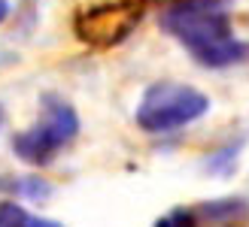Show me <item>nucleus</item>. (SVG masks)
<instances>
[{
  "instance_id": "1",
  "label": "nucleus",
  "mask_w": 249,
  "mask_h": 227,
  "mask_svg": "<svg viewBox=\"0 0 249 227\" xmlns=\"http://www.w3.org/2000/svg\"><path fill=\"white\" fill-rule=\"evenodd\" d=\"M231 0H173L161 16V31L189 49L201 67L225 70L249 58V43L231 31Z\"/></svg>"
},
{
  "instance_id": "2",
  "label": "nucleus",
  "mask_w": 249,
  "mask_h": 227,
  "mask_svg": "<svg viewBox=\"0 0 249 227\" xmlns=\"http://www.w3.org/2000/svg\"><path fill=\"white\" fill-rule=\"evenodd\" d=\"M207 112L210 100L197 88L179 82H155L143 91L134 118L146 133H170L204 118Z\"/></svg>"
},
{
  "instance_id": "3",
  "label": "nucleus",
  "mask_w": 249,
  "mask_h": 227,
  "mask_svg": "<svg viewBox=\"0 0 249 227\" xmlns=\"http://www.w3.org/2000/svg\"><path fill=\"white\" fill-rule=\"evenodd\" d=\"M79 133V115L67 100L55 94L43 97V118L34 128L12 136V151L31 167H46L58 158L61 148H67Z\"/></svg>"
},
{
  "instance_id": "4",
  "label": "nucleus",
  "mask_w": 249,
  "mask_h": 227,
  "mask_svg": "<svg viewBox=\"0 0 249 227\" xmlns=\"http://www.w3.org/2000/svg\"><path fill=\"white\" fill-rule=\"evenodd\" d=\"M143 21V3L140 0H107L76 12L73 18V33L79 36L85 46L109 49L124 43Z\"/></svg>"
},
{
  "instance_id": "5",
  "label": "nucleus",
  "mask_w": 249,
  "mask_h": 227,
  "mask_svg": "<svg viewBox=\"0 0 249 227\" xmlns=\"http://www.w3.org/2000/svg\"><path fill=\"white\" fill-rule=\"evenodd\" d=\"M0 227H64V224L40 218V215H31V212L24 206H18L16 200H6V203H0Z\"/></svg>"
},
{
  "instance_id": "6",
  "label": "nucleus",
  "mask_w": 249,
  "mask_h": 227,
  "mask_svg": "<svg viewBox=\"0 0 249 227\" xmlns=\"http://www.w3.org/2000/svg\"><path fill=\"white\" fill-rule=\"evenodd\" d=\"M155 227H197V218L192 209H173L164 218H158Z\"/></svg>"
},
{
  "instance_id": "7",
  "label": "nucleus",
  "mask_w": 249,
  "mask_h": 227,
  "mask_svg": "<svg viewBox=\"0 0 249 227\" xmlns=\"http://www.w3.org/2000/svg\"><path fill=\"white\" fill-rule=\"evenodd\" d=\"M204 212H207V218H234L243 212V203L240 200H219V203L204 206Z\"/></svg>"
},
{
  "instance_id": "8",
  "label": "nucleus",
  "mask_w": 249,
  "mask_h": 227,
  "mask_svg": "<svg viewBox=\"0 0 249 227\" xmlns=\"http://www.w3.org/2000/svg\"><path fill=\"white\" fill-rule=\"evenodd\" d=\"M234 158H237V146H228L225 151H219V155H213L210 158V163H207V170L210 173H231V167H234Z\"/></svg>"
},
{
  "instance_id": "9",
  "label": "nucleus",
  "mask_w": 249,
  "mask_h": 227,
  "mask_svg": "<svg viewBox=\"0 0 249 227\" xmlns=\"http://www.w3.org/2000/svg\"><path fill=\"white\" fill-rule=\"evenodd\" d=\"M9 16V0H0V21Z\"/></svg>"
},
{
  "instance_id": "10",
  "label": "nucleus",
  "mask_w": 249,
  "mask_h": 227,
  "mask_svg": "<svg viewBox=\"0 0 249 227\" xmlns=\"http://www.w3.org/2000/svg\"><path fill=\"white\" fill-rule=\"evenodd\" d=\"M0 124H3V109H0Z\"/></svg>"
}]
</instances>
